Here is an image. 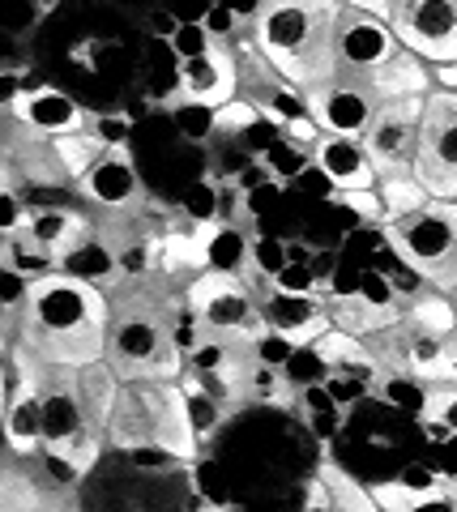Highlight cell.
<instances>
[{"instance_id":"obj_15","label":"cell","mask_w":457,"mask_h":512,"mask_svg":"<svg viewBox=\"0 0 457 512\" xmlns=\"http://www.w3.org/2000/svg\"><path fill=\"white\" fill-rule=\"evenodd\" d=\"M261 316H265V329L287 333L299 346L317 342L325 329H334V316H329V308L317 295H291V291H274V286L261 299Z\"/></svg>"},{"instance_id":"obj_11","label":"cell","mask_w":457,"mask_h":512,"mask_svg":"<svg viewBox=\"0 0 457 512\" xmlns=\"http://www.w3.org/2000/svg\"><path fill=\"white\" fill-rule=\"evenodd\" d=\"M9 120L22 124L30 137H43V141H56V137H69V133H82L90 124L86 107L73 99V94L56 90V86H35L18 94L9 107Z\"/></svg>"},{"instance_id":"obj_42","label":"cell","mask_w":457,"mask_h":512,"mask_svg":"<svg viewBox=\"0 0 457 512\" xmlns=\"http://www.w3.org/2000/svg\"><path fill=\"white\" fill-rule=\"evenodd\" d=\"M325 286H329V295H342V299H351V295H359V286H364V269L334 265V274L325 278Z\"/></svg>"},{"instance_id":"obj_35","label":"cell","mask_w":457,"mask_h":512,"mask_svg":"<svg viewBox=\"0 0 457 512\" xmlns=\"http://www.w3.org/2000/svg\"><path fill=\"white\" fill-rule=\"evenodd\" d=\"M334 197L351 214L364 218V222H381V227H385V201H381V192H376V188H346V192H334Z\"/></svg>"},{"instance_id":"obj_45","label":"cell","mask_w":457,"mask_h":512,"mask_svg":"<svg viewBox=\"0 0 457 512\" xmlns=\"http://www.w3.org/2000/svg\"><path fill=\"white\" fill-rule=\"evenodd\" d=\"M436 470L445 478H457V431H449L445 440H440V453H436Z\"/></svg>"},{"instance_id":"obj_18","label":"cell","mask_w":457,"mask_h":512,"mask_svg":"<svg viewBox=\"0 0 457 512\" xmlns=\"http://www.w3.org/2000/svg\"><path fill=\"white\" fill-rule=\"evenodd\" d=\"M5 444L13 461L43 453V384L26 389L18 402L5 406Z\"/></svg>"},{"instance_id":"obj_47","label":"cell","mask_w":457,"mask_h":512,"mask_svg":"<svg viewBox=\"0 0 457 512\" xmlns=\"http://www.w3.org/2000/svg\"><path fill=\"white\" fill-rule=\"evenodd\" d=\"M244 201H248V214H265L270 210V201H278V184L270 180V184L252 188V192H244Z\"/></svg>"},{"instance_id":"obj_23","label":"cell","mask_w":457,"mask_h":512,"mask_svg":"<svg viewBox=\"0 0 457 512\" xmlns=\"http://www.w3.org/2000/svg\"><path fill=\"white\" fill-rule=\"evenodd\" d=\"M52 146H56L60 167H65V171H69V180H77V184H82V175L94 167V158L107 150V146H103V137H99V133H90V128H82V133H69V137H56Z\"/></svg>"},{"instance_id":"obj_34","label":"cell","mask_w":457,"mask_h":512,"mask_svg":"<svg viewBox=\"0 0 457 512\" xmlns=\"http://www.w3.org/2000/svg\"><path fill=\"white\" fill-rule=\"evenodd\" d=\"M218 39L206 30V22H180L176 26V35H171V52H176L180 60H193V56H201V52H210Z\"/></svg>"},{"instance_id":"obj_8","label":"cell","mask_w":457,"mask_h":512,"mask_svg":"<svg viewBox=\"0 0 457 512\" xmlns=\"http://www.w3.org/2000/svg\"><path fill=\"white\" fill-rule=\"evenodd\" d=\"M389 26L406 52L428 64L457 60V0H393Z\"/></svg>"},{"instance_id":"obj_28","label":"cell","mask_w":457,"mask_h":512,"mask_svg":"<svg viewBox=\"0 0 457 512\" xmlns=\"http://www.w3.org/2000/svg\"><path fill=\"white\" fill-rule=\"evenodd\" d=\"M184 218L197 222V227H210V222H223V192L214 184H193L184 197Z\"/></svg>"},{"instance_id":"obj_3","label":"cell","mask_w":457,"mask_h":512,"mask_svg":"<svg viewBox=\"0 0 457 512\" xmlns=\"http://www.w3.org/2000/svg\"><path fill=\"white\" fill-rule=\"evenodd\" d=\"M381 231L398 261L419 269L436 291H457V201L432 197L415 214L389 218Z\"/></svg>"},{"instance_id":"obj_27","label":"cell","mask_w":457,"mask_h":512,"mask_svg":"<svg viewBox=\"0 0 457 512\" xmlns=\"http://www.w3.org/2000/svg\"><path fill=\"white\" fill-rule=\"evenodd\" d=\"M282 376L291 380V389L295 393H304L308 384H325V376H329V363H325V355L317 346H295V355L287 359V367H282Z\"/></svg>"},{"instance_id":"obj_46","label":"cell","mask_w":457,"mask_h":512,"mask_svg":"<svg viewBox=\"0 0 457 512\" xmlns=\"http://www.w3.org/2000/svg\"><path fill=\"white\" fill-rule=\"evenodd\" d=\"M235 26H240V22H235V18H231V13H227L223 5H210V13H206V30H210L214 39H227Z\"/></svg>"},{"instance_id":"obj_10","label":"cell","mask_w":457,"mask_h":512,"mask_svg":"<svg viewBox=\"0 0 457 512\" xmlns=\"http://www.w3.org/2000/svg\"><path fill=\"white\" fill-rule=\"evenodd\" d=\"M304 103H308V116L321 124V133L364 137L381 99H376V90L368 86V77L338 73V77H329V82L304 90Z\"/></svg>"},{"instance_id":"obj_48","label":"cell","mask_w":457,"mask_h":512,"mask_svg":"<svg viewBox=\"0 0 457 512\" xmlns=\"http://www.w3.org/2000/svg\"><path fill=\"white\" fill-rule=\"evenodd\" d=\"M274 175H270V167H261V163H252L244 175H240V192H252V188H261V184H270Z\"/></svg>"},{"instance_id":"obj_38","label":"cell","mask_w":457,"mask_h":512,"mask_svg":"<svg viewBox=\"0 0 457 512\" xmlns=\"http://www.w3.org/2000/svg\"><path fill=\"white\" fill-rule=\"evenodd\" d=\"M325 389H329V397H334V402L346 410V406H355L359 397H368L372 384L359 380V376H351V372H329V376H325Z\"/></svg>"},{"instance_id":"obj_4","label":"cell","mask_w":457,"mask_h":512,"mask_svg":"<svg viewBox=\"0 0 457 512\" xmlns=\"http://www.w3.org/2000/svg\"><path fill=\"white\" fill-rule=\"evenodd\" d=\"M188 312L201 329L223 333V338L252 342L265 333L261 299L252 295V286L218 269H197V278L188 282Z\"/></svg>"},{"instance_id":"obj_41","label":"cell","mask_w":457,"mask_h":512,"mask_svg":"<svg viewBox=\"0 0 457 512\" xmlns=\"http://www.w3.org/2000/svg\"><path fill=\"white\" fill-rule=\"evenodd\" d=\"M26 218L30 210L22 205V197L13 188H5V197H0V227H5V235H18L26 227Z\"/></svg>"},{"instance_id":"obj_12","label":"cell","mask_w":457,"mask_h":512,"mask_svg":"<svg viewBox=\"0 0 457 512\" xmlns=\"http://www.w3.org/2000/svg\"><path fill=\"white\" fill-rule=\"evenodd\" d=\"M240 99V64L223 43L193 60H180V103H201V107H227Z\"/></svg>"},{"instance_id":"obj_37","label":"cell","mask_w":457,"mask_h":512,"mask_svg":"<svg viewBox=\"0 0 457 512\" xmlns=\"http://www.w3.org/2000/svg\"><path fill=\"white\" fill-rule=\"evenodd\" d=\"M197 491L206 508H231V495L223 487V474H218L214 461H197Z\"/></svg>"},{"instance_id":"obj_44","label":"cell","mask_w":457,"mask_h":512,"mask_svg":"<svg viewBox=\"0 0 457 512\" xmlns=\"http://www.w3.org/2000/svg\"><path fill=\"white\" fill-rule=\"evenodd\" d=\"M94 133L103 137V146H124V141H129V120L124 116H99L94 120Z\"/></svg>"},{"instance_id":"obj_43","label":"cell","mask_w":457,"mask_h":512,"mask_svg":"<svg viewBox=\"0 0 457 512\" xmlns=\"http://www.w3.org/2000/svg\"><path fill=\"white\" fill-rule=\"evenodd\" d=\"M214 5H223L240 26H248V22L257 26V18L265 13V5H270V0H214Z\"/></svg>"},{"instance_id":"obj_13","label":"cell","mask_w":457,"mask_h":512,"mask_svg":"<svg viewBox=\"0 0 457 512\" xmlns=\"http://www.w3.org/2000/svg\"><path fill=\"white\" fill-rule=\"evenodd\" d=\"M312 163L325 175L334 192L346 188H376L381 171H376L372 154L364 146V137H338V133H321V141L312 146Z\"/></svg>"},{"instance_id":"obj_50","label":"cell","mask_w":457,"mask_h":512,"mask_svg":"<svg viewBox=\"0 0 457 512\" xmlns=\"http://www.w3.org/2000/svg\"><path fill=\"white\" fill-rule=\"evenodd\" d=\"M342 5H351V9H368V13H381V18H389L393 0H342Z\"/></svg>"},{"instance_id":"obj_7","label":"cell","mask_w":457,"mask_h":512,"mask_svg":"<svg viewBox=\"0 0 457 512\" xmlns=\"http://www.w3.org/2000/svg\"><path fill=\"white\" fill-rule=\"evenodd\" d=\"M423 99L428 94H406V99H381L376 116L364 133V146L381 175L415 171L419 154V124H423Z\"/></svg>"},{"instance_id":"obj_40","label":"cell","mask_w":457,"mask_h":512,"mask_svg":"<svg viewBox=\"0 0 457 512\" xmlns=\"http://www.w3.org/2000/svg\"><path fill=\"white\" fill-rule=\"evenodd\" d=\"M176 124H180V133L184 137H206L214 124V107H201V103H180L176 107Z\"/></svg>"},{"instance_id":"obj_33","label":"cell","mask_w":457,"mask_h":512,"mask_svg":"<svg viewBox=\"0 0 457 512\" xmlns=\"http://www.w3.org/2000/svg\"><path fill=\"white\" fill-rule=\"evenodd\" d=\"M274 291H291V295H317L321 291V278L312 261H287L282 274H274Z\"/></svg>"},{"instance_id":"obj_29","label":"cell","mask_w":457,"mask_h":512,"mask_svg":"<svg viewBox=\"0 0 457 512\" xmlns=\"http://www.w3.org/2000/svg\"><path fill=\"white\" fill-rule=\"evenodd\" d=\"M321 478L329 483V491H334V508H359V512L376 508V495H372V487H359L355 478L338 474L334 466H325V470H321Z\"/></svg>"},{"instance_id":"obj_36","label":"cell","mask_w":457,"mask_h":512,"mask_svg":"<svg viewBox=\"0 0 457 512\" xmlns=\"http://www.w3.org/2000/svg\"><path fill=\"white\" fill-rule=\"evenodd\" d=\"M423 419H436V423H445L449 431H457V384H432Z\"/></svg>"},{"instance_id":"obj_21","label":"cell","mask_w":457,"mask_h":512,"mask_svg":"<svg viewBox=\"0 0 457 512\" xmlns=\"http://www.w3.org/2000/svg\"><path fill=\"white\" fill-rule=\"evenodd\" d=\"M376 393H381V402L393 406V410H406L411 419H423V410H428V393L432 384L406 372V367H385L381 380H376Z\"/></svg>"},{"instance_id":"obj_25","label":"cell","mask_w":457,"mask_h":512,"mask_svg":"<svg viewBox=\"0 0 457 512\" xmlns=\"http://www.w3.org/2000/svg\"><path fill=\"white\" fill-rule=\"evenodd\" d=\"M184 406H188V423H193L197 436H214L218 423H223V397H214L193 372L184 380Z\"/></svg>"},{"instance_id":"obj_51","label":"cell","mask_w":457,"mask_h":512,"mask_svg":"<svg viewBox=\"0 0 457 512\" xmlns=\"http://www.w3.org/2000/svg\"><path fill=\"white\" fill-rule=\"evenodd\" d=\"M287 261H312V248L299 244V239H291V244H287Z\"/></svg>"},{"instance_id":"obj_19","label":"cell","mask_w":457,"mask_h":512,"mask_svg":"<svg viewBox=\"0 0 457 512\" xmlns=\"http://www.w3.org/2000/svg\"><path fill=\"white\" fill-rule=\"evenodd\" d=\"M201 252H206V269H218V274H257L252 269V235H244L231 222H210L201 227Z\"/></svg>"},{"instance_id":"obj_32","label":"cell","mask_w":457,"mask_h":512,"mask_svg":"<svg viewBox=\"0 0 457 512\" xmlns=\"http://www.w3.org/2000/svg\"><path fill=\"white\" fill-rule=\"evenodd\" d=\"M295 338H287V333L278 329H265L261 338H252V359L265 363V367H287V359L295 355Z\"/></svg>"},{"instance_id":"obj_16","label":"cell","mask_w":457,"mask_h":512,"mask_svg":"<svg viewBox=\"0 0 457 512\" xmlns=\"http://www.w3.org/2000/svg\"><path fill=\"white\" fill-rule=\"evenodd\" d=\"M18 235L35 239L43 252H52L56 265L65 261L73 248H82L86 239H94V235H90V222H86L82 214H73V210H30L26 227H22Z\"/></svg>"},{"instance_id":"obj_6","label":"cell","mask_w":457,"mask_h":512,"mask_svg":"<svg viewBox=\"0 0 457 512\" xmlns=\"http://www.w3.org/2000/svg\"><path fill=\"white\" fill-rule=\"evenodd\" d=\"M415 175L440 201H457V94L436 86L423 99Z\"/></svg>"},{"instance_id":"obj_9","label":"cell","mask_w":457,"mask_h":512,"mask_svg":"<svg viewBox=\"0 0 457 512\" xmlns=\"http://www.w3.org/2000/svg\"><path fill=\"white\" fill-rule=\"evenodd\" d=\"M334 52H338V73L368 77V73L381 69L385 60H393L402 52V39L381 13L342 5L338 30H334Z\"/></svg>"},{"instance_id":"obj_22","label":"cell","mask_w":457,"mask_h":512,"mask_svg":"<svg viewBox=\"0 0 457 512\" xmlns=\"http://www.w3.org/2000/svg\"><path fill=\"white\" fill-rule=\"evenodd\" d=\"M376 192H381V201H385V222L402 218V214H415V210H423V205L432 201V192L423 188V180L415 171L381 175V180H376Z\"/></svg>"},{"instance_id":"obj_24","label":"cell","mask_w":457,"mask_h":512,"mask_svg":"<svg viewBox=\"0 0 457 512\" xmlns=\"http://www.w3.org/2000/svg\"><path fill=\"white\" fill-rule=\"evenodd\" d=\"M60 269L73 278H86V282H107L116 274V252L103 248L99 239H86L82 248H73L65 261H60Z\"/></svg>"},{"instance_id":"obj_20","label":"cell","mask_w":457,"mask_h":512,"mask_svg":"<svg viewBox=\"0 0 457 512\" xmlns=\"http://www.w3.org/2000/svg\"><path fill=\"white\" fill-rule=\"evenodd\" d=\"M428 60H419L415 52H402L385 60L376 73H368V86L376 90V99H406V94H428L432 90V73L423 69Z\"/></svg>"},{"instance_id":"obj_31","label":"cell","mask_w":457,"mask_h":512,"mask_svg":"<svg viewBox=\"0 0 457 512\" xmlns=\"http://www.w3.org/2000/svg\"><path fill=\"white\" fill-rule=\"evenodd\" d=\"M129 461H133L137 470H150V474H167V470L184 466V457L171 453L163 440H141V444H133L129 448Z\"/></svg>"},{"instance_id":"obj_17","label":"cell","mask_w":457,"mask_h":512,"mask_svg":"<svg viewBox=\"0 0 457 512\" xmlns=\"http://www.w3.org/2000/svg\"><path fill=\"white\" fill-rule=\"evenodd\" d=\"M73 376H77V393H82V402L90 410V423L107 436V427H112V414H116V402H120V393H124V376L116 372V363L112 359H94L86 367H73Z\"/></svg>"},{"instance_id":"obj_14","label":"cell","mask_w":457,"mask_h":512,"mask_svg":"<svg viewBox=\"0 0 457 512\" xmlns=\"http://www.w3.org/2000/svg\"><path fill=\"white\" fill-rule=\"evenodd\" d=\"M82 192L103 210H129L141 197V175L129 158V146H107L94 158V167L82 175Z\"/></svg>"},{"instance_id":"obj_49","label":"cell","mask_w":457,"mask_h":512,"mask_svg":"<svg viewBox=\"0 0 457 512\" xmlns=\"http://www.w3.org/2000/svg\"><path fill=\"white\" fill-rule=\"evenodd\" d=\"M436 86H445V90H453V94H457V60L436 64Z\"/></svg>"},{"instance_id":"obj_5","label":"cell","mask_w":457,"mask_h":512,"mask_svg":"<svg viewBox=\"0 0 457 512\" xmlns=\"http://www.w3.org/2000/svg\"><path fill=\"white\" fill-rule=\"evenodd\" d=\"M107 359L116 363L124 380H176L184 350L176 338H167V329L146 312H129L112 325L107 338Z\"/></svg>"},{"instance_id":"obj_39","label":"cell","mask_w":457,"mask_h":512,"mask_svg":"<svg viewBox=\"0 0 457 512\" xmlns=\"http://www.w3.org/2000/svg\"><path fill=\"white\" fill-rule=\"evenodd\" d=\"M359 295H364L368 303H376V308H398V286H393V278L381 274V269H364Z\"/></svg>"},{"instance_id":"obj_2","label":"cell","mask_w":457,"mask_h":512,"mask_svg":"<svg viewBox=\"0 0 457 512\" xmlns=\"http://www.w3.org/2000/svg\"><path fill=\"white\" fill-rule=\"evenodd\" d=\"M342 0H270L252 26V47L287 77L295 90H312L338 77V30Z\"/></svg>"},{"instance_id":"obj_26","label":"cell","mask_w":457,"mask_h":512,"mask_svg":"<svg viewBox=\"0 0 457 512\" xmlns=\"http://www.w3.org/2000/svg\"><path fill=\"white\" fill-rule=\"evenodd\" d=\"M411 320L419 329L440 333V338H453L457 333V312H453V303L445 299V291L440 295H419L415 308H411Z\"/></svg>"},{"instance_id":"obj_1","label":"cell","mask_w":457,"mask_h":512,"mask_svg":"<svg viewBox=\"0 0 457 512\" xmlns=\"http://www.w3.org/2000/svg\"><path fill=\"white\" fill-rule=\"evenodd\" d=\"M22 342L52 367H86L107 355L112 338V303L99 282L52 269L30 282V295L18 308ZM13 329V333H18Z\"/></svg>"},{"instance_id":"obj_30","label":"cell","mask_w":457,"mask_h":512,"mask_svg":"<svg viewBox=\"0 0 457 512\" xmlns=\"http://www.w3.org/2000/svg\"><path fill=\"white\" fill-rule=\"evenodd\" d=\"M282 265H287V239L252 235V269H257L261 278H270V286H274V274H282Z\"/></svg>"}]
</instances>
